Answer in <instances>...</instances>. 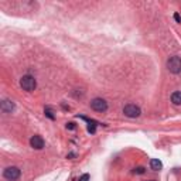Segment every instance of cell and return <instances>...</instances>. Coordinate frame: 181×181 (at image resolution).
Listing matches in <instances>:
<instances>
[{
  "label": "cell",
  "instance_id": "13",
  "mask_svg": "<svg viewBox=\"0 0 181 181\" xmlns=\"http://www.w3.org/2000/svg\"><path fill=\"white\" fill-rule=\"evenodd\" d=\"M174 20H176L177 23H181V16L178 14V13H176V14H174Z\"/></svg>",
  "mask_w": 181,
  "mask_h": 181
},
{
  "label": "cell",
  "instance_id": "11",
  "mask_svg": "<svg viewBox=\"0 0 181 181\" xmlns=\"http://www.w3.org/2000/svg\"><path fill=\"white\" fill-rule=\"evenodd\" d=\"M44 112H45V115L48 116L51 120L55 119V116H54V113H52V110H51V108H45V110H44Z\"/></svg>",
  "mask_w": 181,
  "mask_h": 181
},
{
  "label": "cell",
  "instance_id": "4",
  "mask_svg": "<svg viewBox=\"0 0 181 181\" xmlns=\"http://www.w3.org/2000/svg\"><path fill=\"white\" fill-rule=\"evenodd\" d=\"M91 108L96 112H105L108 109V102L102 98H95L91 100Z\"/></svg>",
  "mask_w": 181,
  "mask_h": 181
},
{
  "label": "cell",
  "instance_id": "9",
  "mask_svg": "<svg viewBox=\"0 0 181 181\" xmlns=\"http://www.w3.org/2000/svg\"><path fill=\"white\" fill-rule=\"evenodd\" d=\"M171 102L174 105H181V91H177L171 95Z\"/></svg>",
  "mask_w": 181,
  "mask_h": 181
},
{
  "label": "cell",
  "instance_id": "15",
  "mask_svg": "<svg viewBox=\"0 0 181 181\" xmlns=\"http://www.w3.org/2000/svg\"><path fill=\"white\" fill-rule=\"evenodd\" d=\"M67 129H70V130H74V129H75V125H74V123H68V125H67Z\"/></svg>",
  "mask_w": 181,
  "mask_h": 181
},
{
  "label": "cell",
  "instance_id": "7",
  "mask_svg": "<svg viewBox=\"0 0 181 181\" xmlns=\"http://www.w3.org/2000/svg\"><path fill=\"white\" fill-rule=\"evenodd\" d=\"M13 109H14V103H13L12 100L4 99L3 102H2V110H3L4 113H12Z\"/></svg>",
  "mask_w": 181,
  "mask_h": 181
},
{
  "label": "cell",
  "instance_id": "8",
  "mask_svg": "<svg viewBox=\"0 0 181 181\" xmlns=\"http://www.w3.org/2000/svg\"><path fill=\"white\" fill-rule=\"evenodd\" d=\"M150 167H151V170H154V171H160V170L163 168V163L160 161L158 158H151Z\"/></svg>",
  "mask_w": 181,
  "mask_h": 181
},
{
  "label": "cell",
  "instance_id": "10",
  "mask_svg": "<svg viewBox=\"0 0 181 181\" xmlns=\"http://www.w3.org/2000/svg\"><path fill=\"white\" fill-rule=\"evenodd\" d=\"M82 119H84V120H86V122L89 123V126H88V132H89V133H95V127H96V122H95V120H91V119H86V118H84V116H82Z\"/></svg>",
  "mask_w": 181,
  "mask_h": 181
},
{
  "label": "cell",
  "instance_id": "12",
  "mask_svg": "<svg viewBox=\"0 0 181 181\" xmlns=\"http://www.w3.org/2000/svg\"><path fill=\"white\" fill-rule=\"evenodd\" d=\"M89 178H91V177H89V174H84V176H82V177L79 178L78 181H89Z\"/></svg>",
  "mask_w": 181,
  "mask_h": 181
},
{
  "label": "cell",
  "instance_id": "3",
  "mask_svg": "<svg viewBox=\"0 0 181 181\" xmlns=\"http://www.w3.org/2000/svg\"><path fill=\"white\" fill-rule=\"evenodd\" d=\"M20 174H21V171H20L19 167L12 166V167H7V168H4L3 177L6 178V180H9V181H16L17 178L20 177Z\"/></svg>",
  "mask_w": 181,
  "mask_h": 181
},
{
  "label": "cell",
  "instance_id": "2",
  "mask_svg": "<svg viewBox=\"0 0 181 181\" xmlns=\"http://www.w3.org/2000/svg\"><path fill=\"white\" fill-rule=\"evenodd\" d=\"M167 70L171 74L181 72V58L180 57H170L167 61Z\"/></svg>",
  "mask_w": 181,
  "mask_h": 181
},
{
  "label": "cell",
  "instance_id": "1",
  "mask_svg": "<svg viewBox=\"0 0 181 181\" xmlns=\"http://www.w3.org/2000/svg\"><path fill=\"white\" fill-rule=\"evenodd\" d=\"M20 86H21L24 91L31 92V91H34L35 86H37V81H35V78L31 77V75H24V77L20 79Z\"/></svg>",
  "mask_w": 181,
  "mask_h": 181
},
{
  "label": "cell",
  "instance_id": "5",
  "mask_svg": "<svg viewBox=\"0 0 181 181\" xmlns=\"http://www.w3.org/2000/svg\"><path fill=\"white\" fill-rule=\"evenodd\" d=\"M123 113L127 118H139L142 110H140V108L136 106V105H126L123 108Z\"/></svg>",
  "mask_w": 181,
  "mask_h": 181
},
{
  "label": "cell",
  "instance_id": "6",
  "mask_svg": "<svg viewBox=\"0 0 181 181\" xmlns=\"http://www.w3.org/2000/svg\"><path fill=\"white\" fill-rule=\"evenodd\" d=\"M30 144L35 150H41L42 147H44V139H42L41 136H33L30 139Z\"/></svg>",
  "mask_w": 181,
  "mask_h": 181
},
{
  "label": "cell",
  "instance_id": "14",
  "mask_svg": "<svg viewBox=\"0 0 181 181\" xmlns=\"http://www.w3.org/2000/svg\"><path fill=\"white\" fill-rule=\"evenodd\" d=\"M135 173H137V174H143V173H144V168H143V167H139V168H136V170H135Z\"/></svg>",
  "mask_w": 181,
  "mask_h": 181
}]
</instances>
